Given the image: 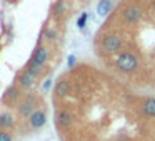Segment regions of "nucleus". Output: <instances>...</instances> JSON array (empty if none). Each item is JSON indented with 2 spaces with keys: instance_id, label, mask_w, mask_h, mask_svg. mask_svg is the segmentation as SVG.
Masks as SVG:
<instances>
[{
  "instance_id": "f257e3e1",
  "label": "nucleus",
  "mask_w": 155,
  "mask_h": 141,
  "mask_svg": "<svg viewBox=\"0 0 155 141\" xmlns=\"http://www.w3.org/2000/svg\"><path fill=\"white\" fill-rule=\"evenodd\" d=\"M47 58H48L47 48L42 47V45H38V47L34 50V55H32L30 61L27 63V68H25V70H27L28 73H32L34 77H37V75L40 73L42 67L45 65V61H47Z\"/></svg>"
},
{
  "instance_id": "f03ea898",
  "label": "nucleus",
  "mask_w": 155,
  "mask_h": 141,
  "mask_svg": "<svg viewBox=\"0 0 155 141\" xmlns=\"http://www.w3.org/2000/svg\"><path fill=\"white\" fill-rule=\"evenodd\" d=\"M115 67L122 73H134L138 67V60L132 52H122V53H118L117 60H115Z\"/></svg>"
},
{
  "instance_id": "7ed1b4c3",
  "label": "nucleus",
  "mask_w": 155,
  "mask_h": 141,
  "mask_svg": "<svg viewBox=\"0 0 155 141\" xmlns=\"http://www.w3.org/2000/svg\"><path fill=\"white\" fill-rule=\"evenodd\" d=\"M142 15H143V8H142V5L138 4H130L127 5V7L124 8V12H122V18H124L125 24H137L138 20L142 18Z\"/></svg>"
},
{
  "instance_id": "20e7f679",
  "label": "nucleus",
  "mask_w": 155,
  "mask_h": 141,
  "mask_svg": "<svg viewBox=\"0 0 155 141\" xmlns=\"http://www.w3.org/2000/svg\"><path fill=\"white\" fill-rule=\"evenodd\" d=\"M35 103H37V100H35L34 95H27V96H24L20 101H18V105H17V113L20 114L22 118H28L35 111Z\"/></svg>"
},
{
  "instance_id": "39448f33",
  "label": "nucleus",
  "mask_w": 155,
  "mask_h": 141,
  "mask_svg": "<svg viewBox=\"0 0 155 141\" xmlns=\"http://www.w3.org/2000/svg\"><path fill=\"white\" fill-rule=\"evenodd\" d=\"M122 47V40L118 35L115 33H107L102 38V50L105 53H117Z\"/></svg>"
},
{
  "instance_id": "423d86ee",
  "label": "nucleus",
  "mask_w": 155,
  "mask_h": 141,
  "mask_svg": "<svg viewBox=\"0 0 155 141\" xmlns=\"http://www.w3.org/2000/svg\"><path fill=\"white\" fill-rule=\"evenodd\" d=\"M47 123V113L44 110H35L34 113L28 116V126L32 130H40Z\"/></svg>"
},
{
  "instance_id": "0eeeda50",
  "label": "nucleus",
  "mask_w": 155,
  "mask_h": 141,
  "mask_svg": "<svg viewBox=\"0 0 155 141\" xmlns=\"http://www.w3.org/2000/svg\"><path fill=\"white\" fill-rule=\"evenodd\" d=\"M72 121H74V118H72V114L68 113L67 110H60L57 113V116H55V123H57V126L62 128V130H65V128L70 126Z\"/></svg>"
},
{
  "instance_id": "6e6552de",
  "label": "nucleus",
  "mask_w": 155,
  "mask_h": 141,
  "mask_svg": "<svg viewBox=\"0 0 155 141\" xmlns=\"http://www.w3.org/2000/svg\"><path fill=\"white\" fill-rule=\"evenodd\" d=\"M17 81H18V85H20V86H24V88H30L32 85H34V81H35V77H34L32 73H28L27 70H24L22 73H18Z\"/></svg>"
},
{
  "instance_id": "1a4fd4ad",
  "label": "nucleus",
  "mask_w": 155,
  "mask_h": 141,
  "mask_svg": "<svg viewBox=\"0 0 155 141\" xmlns=\"http://www.w3.org/2000/svg\"><path fill=\"white\" fill-rule=\"evenodd\" d=\"M14 116H12V113H8V111H2L0 113V130H10L12 126H14Z\"/></svg>"
},
{
  "instance_id": "9d476101",
  "label": "nucleus",
  "mask_w": 155,
  "mask_h": 141,
  "mask_svg": "<svg viewBox=\"0 0 155 141\" xmlns=\"http://www.w3.org/2000/svg\"><path fill=\"white\" fill-rule=\"evenodd\" d=\"M142 113L148 118H155V98H147L142 103Z\"/></svg>"
},
{
  "instance_id": "9b49d317",
  "label": "nucleus",
  "mask_w": 155,
  "mask_h": 141,
  "mask_svg": "<svg viewBox=\"0 0 155 141\" xmlns=\"http://www.w3.org/2000/svg\"><path fill=\"white\" fill-rule=\"evenodd\" d=\"M18 96H20L18 88L17 86H10V88H7V91H5V95H4V101L5 103H14Z\"/></svg>"
},
{
  "instance_id": "f8f14e48",
  "label": "nucleus",
  "mask_w": 155,
  "mask_h": 141,
  "mask_svg": "<svg viewBox=\"0 0 155 141\" xmlns=\"http://www.w3.org/2000/svg\"><path fill=\"white\" fill-rule=\"evenodd\" d=\"M110 8H112V2L110 0H100L97 5V14L105 17L107 14H110Z\"/></svg>"
},
{
  "instance_id": "ddd939ff",
  "label": "nucleus",
  "mask_w": 155,
  "mask_h": 141,
  "mask_svg": "<svg viewBox=\"0 0 155 141\" xmlns=\"http://www.w3.org/2000/svg\"><path fill=\"white\" fill-rule=\"evenodd\" d=\"M68 90H70L68 81L67 80H60L57 83V86H55V95H57V96H64V95L68 93Z\"/></svg>"
},
{
  "instance_id": "4468645a",
  "label": "nucleus",
  "mask_w": 155,
  "mask_h": 141,
  "mask_svg": "<svg viewBox=\"0 0 155 141\" xmlns=\"http://www.w3.org/2000/svg\"><path fill=\"white\" fill-rule=\"evenodd\" d=\"M0 141H14V136H12L8 131L0 130Z\"/></svg>"
},
{
  "instance_id": "2eb2a0df",
  "label": "nucleus",
  "mask_w": 155,
  "mask_h": 141,
  "mask_svg": "<svg viewBox=\"0 0 155 141\" xmlns=\"http://www.w3.org/2000/svg\"><path fill=\"white\" fill-rule=\"evenodd\" d=\"M87 20H88V15H87V14H82L80 18L77 20V27H78V28H84L85 24H87Z\"/></svg>"
},
{
  "instance_id": "dca6fc26",
  "label": "nucleus",
  "mask_w": 155,
  "mask_h": 141,
  "mask_svg": "<svg viewBox=\"0 0 155 141\" xmlns=\"http://www.w3.org/2000/svg\"><path fill=\"white\" fill-rule=\"evenodd\" d=\"M62 10H64V2H62V0H58L57 4L54 5V14L55 15H60Z\"/></svg>"
},
{
  "instance_id": "f3484780",
  "label": "nucleus",
  "mask_w": 155,
  "mask_h": 141,
  "mask_svg": "<svg viewBox=\"0 0 155 141\" xmlns=\"http://www.w3.org/2000/svg\"><path fill=\"white\" fill-rule=\"evenodd\" d=\"M45 35H47V38H48V40H54V38L57 37L55 30H52V28H47V30H45Z\"/></svg>"
},
{
  "instance_id": "a211bd4d",
  "label": "nucleus",
  "mask_w": 155,
  "mask_h": 141,
  "mask_svg": "<svg viewBox=\"0 0 155 141\" xmlns=\"http://www.w3.org/2000/svg\"><path fill=\"white\" fill-rule=\"evenodd\" d=\"M67 65H68V67H74V65H75V57H74V55H70V57H68Z\"/></svg>"
},
{
  "instance_id": "6ab92c4d",
  "label": "nucleus",
  "mask_w": 155,
  "mask_h": 141,
  "mask_svg": "<svg viewBox=\"0 0 155 141\" xmlns=\"http://www.w3.org/2000/svg\"><path fill=\"white\" fill-rule=\"evenodd\" d=\"M50 85H52V80H45V83H44V90H48V88H50Z\"/></svg>"
},
{
  "instance_id": "aec40b11",
  "label": "nucleus",
  "mask_w": 155,
  "mask_h": 141,
  "mask_svg": "<svg viewBox=\"0 0 155 141\" xmlns=\"http://www.w3.org/2000/svg\"><path fill=\"white\" fill-rule=\"evenodd\" d=\"M152 5H153V10H155V0H153V4H152Z\"/></svg>"
},
{
  "instance_id": "412c9836",
  "label": "nucleus",
  "mask_w": 155,
  "mask_h": 141,
  "mask_svg": "<svg viewBox=\"0 0 155 141\" xmlns=\"http://www.w3.org/2000/svg\"><path fill=\"white\" fill-rule=\"evenodd\" d=\"M118 141H120V139H118Z\"/></svg>"
}]
</instances>
